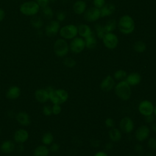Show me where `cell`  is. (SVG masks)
<instances>
[{"mask_svg":"<svg viewBox=\"0 0 156 156\" xmlns=\"http://www.w3.org/2000/svg\"><path fill=\"white\" fill-rule=\"evenodd\" d=\"M102 39L104 45L108 49H114L118 46V38L112 32L107 33Z\"/></svg>","mask_w":156,"mask_h":156,"instance_id":"52a82bcc","label":"cell"},{"mask_svg":"<svg viewBox=\"0 0 156 156\" xmlns=\"http://www.w3.org/2000/svg\"><path fill=\"white\" fill-rule=\"evenodd\" d=\"M94 28H95V30H96V35H97V36L99 38L102 39L104 37V36L107 34L104 26L97 24L94 26Z\"/></svg>","mask_w":156,"mask_h":156,"instance_id":"d6a6232c","label":"cell"},{"mask_svg":"<svg viewBox=\"0 0 156 156\" xmlns=\"http://www.w3.org/2000/svg\"><path fill=\"white\" fill-rule=\"evenodd\" d=\"M135 151L136 152L138 153V154H141L144 149H143V147L141 144H136L135 146Z\"/></svg>","mask_w":156,"mask_h":156,"instance_id":"ee69618b","label":"cell"},{"mask_svg":"<svg viewBox=\"0 0 156 156\" xmlns=\"http://www.w3.org/2000/svg\"><path fill=\"white\" fill-rule=\"evenodd\" d=\"M15 148V144L11 140H5L3 141L0 146L1 151L5 154H10L12 152Z\"/></svg>","mask_w":156,"mask_h":156,"instance_id":"ffe728a7","label":"cell"},{"mask_svg":"<svg viewBox=\"0 0 156 156\" xmlns=\"http://www.w3.org/2000/svg\"><path fill=\"white\" fill-rule=\"evenodd\" d=\"M154 156H156V153H155V155Z\"/></svg>","mask_w":156,"mask_h":156,"instance_id":"11a10c76","label":"cell"},{"mask_svg":"<svg viewBox=\"0 0 156 156\" xmlns=\"http://www.w3.org/2000/svg\"><path fill=\"white\" fill-rule=\"evenodd\" d=\"M115 93L117 97L122 101L129 100L132 94L131 87L125 80L118 82L114 87Z\"/></svg>","mask_w":156,"mask_h":156,"instance_id":"6da1fadb","label":"cell"},{"mask_svg":"<svg viewBox=\"0 0 156 156\" xmlns=\"http://www.w3.org/2000/svg\"><path fill=\"white\" fill-rule=\"evenodd\" d=\"M35 98L38 102L45 103L49 99V95L45 88H39L35 92Z\"/></svg>","mask_w":156,"mask_h":156,"instance_id":"e0dca14e","label":"cell"},{"mask_svg":"<svg viewBox=\"0 0 156 156\" xmlns=\"http://www.w3.org/2000/svg\"><path fill=\"white\" fill-rule=\"evenodd\" d=\"M151 129L146 125H142L137 128L135 132V137L139 142H142L149 138Z\"/></svg>","mask_w":156,"mask_h":156,"instance_id":"8fae6325","label":"cell"},{"mask_svg":"<svg viewBox=\"0 0 156 156\" xmlns=\"http://www.w3.org/2000/svg\"><path fill=\"white\" fill-rule=\"evenodd\" d=\"M145 120L146 122L148 124H152L155 121V116L152 114L147 116H145Z\"/></svg>","mask_w":156,"mask_h":156,"instance_id":"7bdbcfd3","label":"cell"},{"mask_svg":"<svg viewBox=\"0 0 156 156\" xmlns=\"http://www.w3.org/2000/svg\"><path fill=\"white\" fill-rule=\"evenodd\" d=\"M108 136L112 141L118 142L122 138V133L119 129L113 127L109 130Z\"/></svg>","mask_w":156,"mask_h":156,"instance_id":"44dd1931","label":"cell"},{"mask_svg":"<svg viewBox=\"0 0 156 156\" xmlns=\"http://www.w3.org/2000/svg\"><path fill=\"white\" fill-rule=\"evenodd\" d=\"M127 74L126 71L123 69H118L113 74V78L117 80H125Z\"/></svg>","mask_w":156,"mask_h":156,"instance_id":"4dcf8cb0","label":"cell"},{"mask_svg":"<svg viewBox=\"0 0 156 156\" xmlns=\"http://www.w3.org/2000/svg\"><path fill=\"white\" fill-rule=\"evenodd\" d=\"M56 18H57V20L58 22L59 21H63L65 20V19L66 18V14L63 12H59L57 13Z\"/></svg>","mask_w":156,"mask_h":156,"instance_id":"60d3db41","label":"cell"},{"mask_svg":"<svg viewBox=\"0 0 156 156\" xmlns=\"http://www.w3.org/2000/svg\"><path fill=\"white\" fill-rule=\"evenodd\" d=\"M63 63L66 67L69 68H72L76 66V62L74 58L71 57H66L64 58L63 61Z\"/></svg>","mask_w":156,"mask_h":156,"instance_id":"836d02e7","label":"cell"},{"mask_svg":"<svg viewBox=\"0 0 156 156\" xmlns=\"http://www.w3.org/2000/svg\"><path fill=\"white\" fill-rule=\"evenodd\" d=\"M85 48H88V49H93L96 47L97 40L94 37V35L93 34L86 37L85 38Z\"/></svg>","mask_w":156,"mask_h":156,"instance_id":"484cf974","label":"cell"},{"mask_svg":"<svg viewBox=\"0 0 156 156\" xmlns=\"http://www.w3.org/2000/svg\"><path fill=\"white\" fill-rule=\"evenodd\" d=\"M133 49L138 53L143 52L146 49V45L142 41H137L133 44Z\"/></svg>","mask_w":156,"mask_h":156,"instance_id":"f1b7e54d","label":"cell"},{"mask_svg":"<svg viewBox=\"0 0 156 156\" xmlns=\"http://www.w3.org/2000/svg\"><path fill=\"white\" fill-rule=\"evenodd\" d=\"M17 122L23 126H27L30 124V118L29 114L25 112H20L16 115Z\"/></svg>","mask_w":156,"mask_h":156,"instance_id":"ac0fdd59","label":"cell"},{"mask_svg":"<svg viewBox=\"0 0 156 156\" xmlns=\"http://www.w3.org/2000/svg\"><path fill=\"white\" fill-rule=\"evenodd\" d=\"M68 98V93L62 88L55 89L49 94V100L53 104L61 105L67 101Z\"/></svg>","mask_w":156,"mask_h":156,"instance_id":"277c9868","label":"cell"},{"mask_svg":"<svg viewBox=\"0 0 156 156\" xmlns=\"http://www.w3.org/2000/svg\"><path fill=\"white\" fill-rule=\"evenodd\" d=\"M113 143L112 142H107L104 145L105 150L107 151H111L113 149Z\"/></svg>","mask_w":156,"mask_h":156,"instance_id":"f6af8a7d","label":"cell"},{"mask_svg":"<svg viewBox=\"0 0 156 156\" xmlns=\"http://www.w3.org/2000/svg\"><path fill=\"white\" fill-rule=\"evenodd\" d=\"M85 48V40L82 38L75 37L70 42L69 48L74 54L80 53Z\"/></svg>","mask_w":156,"mask_h":156,"instance_id":"9c48e42d","label":"cell"},{"mask_svg":"<svg viewBox=\"0 0 156 156\" xmlns=\"http://www.w3.org/2000/svg\"><path fill=\"white\" fill-rule=\"evenodd\" d=\"M49 1L50 0H37V2L40 7L43 8L48 5Z\"/></svg>","mask_w":156,"mask_h":156,"instance_id":"b9f144b4","label":"cell"},{"mask_svg":"<svg viewBox=\"0 0 156 156\" xmlns=\"http://www.w3.org/2000/svg\"><path fill=\"white\" fill-rule=\"evenodd\" d=\"M115 86V82L113 77L108 75L103 79L100 83V88L105 92H108L113 90Z\"/></svg>","mask_w":156,"mask_h":156,"instance_id":"5bb4252c","label":"cell"},{"mask_svg":"<svg viewBox=\"0 0 156 156\" xmlns=\"http://www.w3.org/2000/svg\"><path fill=\"white\" fill-rule=\"evenodd\" d=\"M125 80L130 86H136L141 81V76L138 73H131L127 75Z\"/></svg>","mask_w":156,"mask_h":156,"instance_id":"2e32d148","label":"cell"},{"mask_svg":"<svg viewBox=\"0 0 156 156\" xmlns=\"http://www.w3.org/2000/svg\"><path fill=\"white\" fill-rule=\"evenodd\" d=\"M40 7L35 1H26L21 4L20 7V12L24 15L27 16H33L36 15Z\"/></svg>","mask_w":156,"mask_h":156,"instance_id":"3957f363","label":"cell"},{"mask_svg":"<svg viewBox=\"0 0 156 156\" xmlns=\"http://www.w3.org/2000/svg\"><path fill=\"white\" fill-rule=\"evenodd\" d=\"M87 5L84 1L78 0L73 5V11L77 15L84 13L86 10Z\"/></svg>","mask_w":156,"mask_h":156,"instance_id":"7402d4cb","label":"cell"},{"mask_svg":"<svg viewBox=\"0 0 156 156\" xmlns=\"http://www.w3.org/2000/svg\"><path fill=\"white\" fill-rule=\"evenodd\" d=\"M52 114L55 115H59L62 112L61 105L59 104H53V105L52 106Z\"/></svg>","mask_w":156,"mask_h":156,"instance_id":"8d00e7d4","label":"cell"},{"mask_svg":"<svg viewBox=\"0 0 156 156\" xmlns=\"http://www.w3.org/2000/svg\"><path fill=\"white\" fill-rule=\"evenodd\" d=\"M29 136V133L26 130L24 129H20L15 132L13 139L16 143L18 144H23L28 140Z\"/></svg>","mask_w":156,"mask_h":156,"instance_id":"9a60e30c","label":"cell"},{"mask_svg":"<svg viewBox=\"0 0 156 156\" xmlns=\"http://www.w3.org/2000/svg\"><path fill=\"white\" fill-rule=\"evenodd\" d=\"M30 24L32 26L37 29H40L42 27L43 23L41 18L36 15L33 16L30 20Z\"/></svg>","mask_w":156,"mask_h":156,"instance_id":"83f0119b","label":"cell"},{"mask_svg":"<svg viewBox=\"0 0 156 156\" xmlns=\"http://www.w3.org/2000/svg\"><path fill=\"white\" fill-rule=\"evenodd\" d=\"M84 19L88 22H94L100 17V10L96 7H91L86 10L83 15Z\"/></svg>","mask_w":156,"mask_h":156,"instance_id":"4fadbf2b","label":"cell"},{"mask_svg":"<svg viewBox=\"0 0 156 156\" xmlns=\"http://www.w3.org/2000/svg\"><path fill=\"white\" fill-rule=\"evenodd\" d=\"M105 124L108 128H112L115 126V121L112 118H107L105 120Z\"/></svg>","mask_w":156,"mask_h":156,"instance_id":"f35d334b","label":"cell"},{"mask_svg":"<svg viewBox=\"0 0 156 156\" xmlns=\"http://www.w3.org/2000/svg\"><path fill=\"white\" fill-rule=\"evenodd\" d=\"M151 130H152L154 132L156 133V122H154L153 123L151 124Z\"/></svg>","mask_w":156,"mask_h":156,"instance_id":"681fc988","label":"cell"},{"mask_svg":"<svg viewBox=\"0 0 156 156\" xmlns=\"http://www.w3.org/2000/svg\"><path fill=\"white\" fill-rule=\"evenodd\" d=\"M42 112L44 115L46 116H50L52 114V107L48 105H44L42 108Z\"/></svg>","mask_w":156,"mask_h":156,"instance_id":"d590c367","label":"cell"},{"mask_svg":"<svg viewBox=\"0 0 156 156\" xmlns=\"http://www.w3.org/2000/svg\"><path fill=\"white\" fill-rule=\"evenodd\" d=\"M146 156H154V155L153 154V153L152 152H149L147 153Z\"/></svg>","mask_w":156,"mask_h":156,"instance_id":"816d5d0a","label":"cell"},{"mask_svg":"<svg viewBox=\"0 0 156 156\" xmlns=\"http://www.w3.org/2000/svg\"><path fill=\"white\" fill-rule=\"evenodd\" d=\"M91 144L94 147H98L100 145V141L97 139H93L91 140Z\"/></svg>","mask_w":156,"mask_h":156,"instance_id":"bcb514c9","label":"cell"},{"mask_svg":"<svg viewBox=\"0 0 156 156\" xmlns=\"http://www.w3.org/2000/svg\"><path fill=\"white\" fill-rule=\"evenodd\" d=\"M5 11L0 8V22H1L5 18Z\"/></svg>","mask_w":156,"mask_h":156,"instance_id":"c3c4849f","label":"cell"},{"mask_svg":"<svg viewBox=\"0 0 156 156\" xmlns=\"http://www.w3.org/2000/svg\"><path fill=\"white\" fill-rule=\"evenodd\" d=\"M78 34L83 38H86L93 34L90 27L87 24H80L77 27Z\"/></svg>","mask_w":156,"mask_h":156,"instance_id":"603a6c76","label":"cell"},{"mask_svg":"<svg viewBox=\"0 0 156 156\" xmlns=\"http://www.w3.org/2000/svg\"><path fill=\"white\" fill-rule=\"evenodd\" d=\"M59 34L63 39H73L78 34L77 27L74 24L64 26L60 29Z\"/></svg>","mask_w":156,"mask_h":156,"instance_id":"8992f818","label":"cell"},{"mask_svg":"<svg viewBox=\"0 0 156 156\" xmlns=\"http://www.w3.org/2000/svg\"><path fill=\"white\" fill-rule=\"evenodd\" d=\"M41 142L44 145H51L54 142V136L52 133L49 132L44 133L42 136Z\"/></svg>","mask_w":156,"mask_h":156,"instance_id":"4316f807","label":"cell"},{"mask_svg":"<svg viewBox=\"0 0 156 156\" xmlns=\"http://www.w3.org/2000/svg\"><path fill=\"white\" fill-rule=\"evenodd\" d=\"M60 29V23L58 21H51L45 27V34L48 37H51L56 35Z\"/></svg>","mask_w":156,"mask_h":156,"instance_id":"7c38bea8","label":"cell"},{"mask_svg":"<svg viewBox=\"0 0 156 156\" xmlns=\"http://www.w3.org/2000/svg\"><path fill=\"white\" fill-rule=\"evenodd\" d=\"M154 115L156 117V106H154Z\"/></svg>","mask_w":156,"mask_h":156,"instance_id":"f5cc1de1","label":"cell"},{"mask_svg":"<svg viewBox=\"0 0 156 156\" xmlns=\"http://www.w3.org/2000/svg\"><path fill=\"white\" fill-rule=\"evenodd\" d=\"M147 147L152 151H156V138L154 137H151L147 140Z\"/></svg>","mask_w":156,"mask_h":156,"instance_id":"e575fe53","label":"cell"},{"mask_svg":"<svg viewBox=\"0 0 156 156\" xmlns=\"http://www.w3.org/2000/svg\"><path fill=\"white\" fill-rule=\"evenodd\" d=\"M49 149L46 145H40L37 146L34 151V156H48Z\"/></svg>","mask_w":156,"mask_h":156,"instance_id":"d4e9b609","label":"cell"},{"mask_svg":"<svg viewBox=\"0 0 156 156\" xmlns=\"http://www.w3.org/2000/svg\"><path fill=\"white\" fill-rule=\"evenodd\" d=\"M42 14L46 19L51 20L53 17L54 13L52 9L50 7L47 5L42 8Z\"/></svg>","mask_w":156,"mask_h":156,"instance_id":"1f68e13d","label":"cell"},{"mask_svg":"<svg viewBox=\"0 0 156 156\" xmlns=\"http://www.w3.org/2000/svg\"><path fill=\"white\" fill-rule=\"evenodd\" d=\"M60 145L57 143H52L49 147V151H51L52 152H56L59 151L60 149Z\"/></svg>","mask_w":156,"mask_h":156,"instance_id":"ab89813d","label":"cell"},{"mask_svg":"<svg viewBox=\"0 0 156 156\" xmlns=\"http://www.w3.org/2000/svg\"><path fill=\"white\" fill-rule=\"evenodd\" d=\"M115 9V7L112 4H108L105 5L101 9H100V16L101 17H106L112 15Z\"/></svg>","mask_w":156,"mask_h":156,"instance_id":"cb8c5ba5","label":"cell"},{"mask_svg":"<svg viewBox=\"0 0 156 156\" xmlns=\"http://www.w3.org/2000/svg\"><path fill=\"white\" fill-rule=\"evenodd\" d=\"M0 133H1V129H0Z\"/></svg>","mask_w":156,"mask_h":156,"instance_id":"9f6ffc18","label":"cell"},{"mask_svg":"<svg viewBox=\"0 0 156 156\" xmlns=\"http://www.w3.org/2000/svg\"><path fill=\"white\" fill-rule=\"evenodd\" d=\"M154 109V105L153 103L149 100H143L141 101L138 106V112L144 117L152 115Z\"/></svg>","mask_w":156,"mask_h":156,"instance_id":"ba28073f","label":"cell"},{"mask_svg":"<svg viewBox=\"0 0 156 156\" xmlns=\"http://www.w3.org/2000/svg\"><path fill=\"white\" fill-rule=\"evenodd\" d=\"M120 130L125 133H130L134 129L133 121L129 116H125L122 118L119 122Z\"/></svg>","mask_w":156,"mask_h":156,"instance_id":"30bf717a","label":"cell"},{"mask_svg":"<svg viewBox=\"0 0 156 156\" xmlns=\"http://www.w3.org/2000/svg\"><path fill=\"white\" fill-rule=\"evenodd\" d=\"M54 52L55 54L58 57H63L66 56L69 50V46L65 39L57 40L53 46Z\"/></svg>","mask_w":156,"mask_h":156,"instance_id":"5b68a950","label":"cell"},{"mask_svg":"<svg viewBox=\"0 0 156 156\" xmlns=\"http://www.w3.org/2000/svg\"><path fill=\"white\" fill-rule=\"evenodd\" d=\"M127 156H137V155H127Z\"/></svg>","mask_w":156,"mask_h":156,"instance_id":"db71d44e","label":"cell"},{"mask_svg":"<svg viewBox=\"0 0 156 156\" xmlns=\"http://www.w3.org/2000/svg\"><path fill=\"white\" fill-rule=\"evenodd\" d=\"M105 30L107 33L108 32H112L116 27V22L115 20L112 19L107 21L106 24L104 26Z\"/></svg>","mask_w":156,"mask_h":156,"instance_id":"f546056e","label":"cell"},{"mask_svg":"<svg viewBox=\"0 0 156 156\" xmlns=\"http://www.w3.org/2000/svg\"><path fill=\"white\" fill-rule=\"evenodd\" d=\"M20 94L21 89L16 85L10 87L6 93V96L9 99H16L20 97Z\"/></svg>","mask_w":156,"mask_h":156,"instance_id":"d6986e66","label":"cell"},{"mask_svg":"<svg viewBox=\"0 0 156 156\" xmlns=\"http://www.w3.org/2000/svg\"><path fill=\"white\" fill-rule=\"evenodd\" d=\"M93 5H94V7L98 8L99 9H101L105 5V0H93Z\"/></svg>","mask_w":156,"mask_h":156,"instance_id":"74e56055","label":"cell"},{"mask_svg":"<svg viewBox=\"0 0 156 156\" xmlns=\"http://www.w3.org/2000/svg\"><path fill=\"white\" fill-rule=\"evenodd\" d=\"M17 150L19 152H22L24 151V146L23 145V144H19L18 147H17Z\"/></svg>","mask_w":156,"mask_h":156,"instance_id":"f907efd6","label":"cell"},{"mask_svg":"<svg viewBox=\"0 0 156 156\" xmlns=\"http://www.w3.org/2000/svg\"><path fill=\"white\" fill-rule=\"evenodd\" d=\"M119 30L123 34H130L135 29V22L133 18L128 15H124L121 17L118 23Z\"/></svg>","mask_w":156,"mask_h":156,"instance_id":"7a4b0ae2","label":"cell"},{"mask_svg":"<svg viewBox=\"0 0 156 156\" xmlns=\"http://www.w3.org/2000/svg\"><path fill=\"white\" fill-rule=\"evenodd\" d=\"M93 156H108V155L105 151H100L96 152Z\"/></svg>","mask_w":156,"mask_h":156,"instance_id":"7dc6e473","label":"cell"}]
</instances>
